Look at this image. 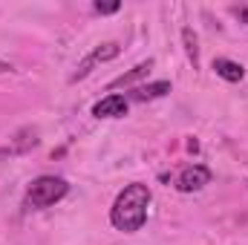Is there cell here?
Masks as SVG:
<instances>
[{
	"instance_id": "cell-12",
	"label": "cell",
	"mask_w": 248,
	"mask_h": 245,
	"mask_svg": "<svg viewBox=\"0 0 248 245\" xmlns=\"http://www.w3.org/2000/svg\"><path fill=\"white\" fill-rule=\"evenodd\" d=\"M240 20H243V23H248V6H246V9H240Z\"/></svg>"
},
{
	"instance_id": "cell-9",
	"label": "cell",
	"mask_w": 248,
	"mask_h": 245,
	"mask_svg": "<svg viewBox=\"0 0 248 245\" xmlns=\"http://www.w3.org/2000/svg\"><path fill=\"white\" fill-rule=\"evenodd\" d=\"M153 69V61L147 58V61H141V63H136L130 72H124V75H119L116 81H110V90H119V87H130V84H136L139 78H144L147 72Z\"/></svg>"
},
{
	"instance_id": "cell-7",
	"label": "cell",
	"mask_w": 248,
	"mask_h": 245,
	"mask_svg": "<svg viewBox=\"0 0 248 245\" xmlns=\"http://www.w3.org/2000/svg\"><path fill=\"white\" fill-rule=\"evenodd\" d=\"M170 92V81H156V84H144V87H136L127 101H153V98H162Z\"/></svg>"
},
{
	"instance_id": "cell-8",
	"label": "cell",
	"mask_w": 248,
	"mask_h": 245,
	"mask_svg": "<svg viewBox=\"0 0 248 245\" xmlns=\"http://www.w3.org/2000/svg\"><path fill=\"white\" fill-rule=\"evenodd\" d=\"M214 72H217L219 78H225V81H231V84H237V81H243V75H246V69H243V63H237V61H228V58H217V61H214Z\"/></svg>"
},
{
	"instance_id": "cell-3",
	"label": "cell",
	"mask_w": 248,
	"mask_h": 245,
	"mask_svg": "<svg viewBox=\"0 0 248 245\" xmlns=\"http://www.w3.org/2000/svg\"><path fill=\"white\" fill-rule=\"evenodd\" d=\"M205 184H211V170H208L205 165H190V168H185V170L179 173L176 190H179V193H196V190H202Z\"/></svg>"
},
{
	"instance_id": "cell-1",
	"label": "cell",
	"mask_w": 248,
	"mask_h": 245,
	"mask_svg": "<svg viewBox=\"0 0 248 245\" xmlns=\"http://www.w3.org/2000/svg\"><path fill=\"white\" fill-rule=\"evenodd\" d=\"M147 208H150V187L133 182L116 196V202L110 208V222L116 231L136 234L147 222Z\"/></svg>"
},
{
	"instance_id": "cell-10",
	"label": "cell",
	"mask_w": 248,
	"mask_h": 245,
	"mask_svg": "<svg viewBox=\"0 0 248 245\" xmlns=\"http://www.w3.org/2000/svg\"><path fill=\"white\" fill-rule=\"evenodd\" d=\"M182 41H185L187 61L193 63V66H199V46H196V35H193V29H182Z\"/></svg>"
},
{
	"instance_id": "cell-5",
	"label": "cell",
	"mask_w": 248,
	"mask_h": 245,
	"mask_svg": "<svg viewBox=\"0 0 248 245\" xmlns=\"http://www.w3.org/2000/svg\"><path fill=\"white\" fill-rule=\"evenodd\" d=\"M32 147H38V133L35 130H20L15 138H12V144H6V147H0V159H12V156H20V153H26V150H32Z\"/></svg>"
},
{
	"instance_id": "cell-13",
	"label": "cell",
	"mask_w": 248,
	"mask_h": 245,
	"mask_svg": "<svg viewBox=\"0 0 248 245\" xmlns=\"http://www.w3.org/2000/svg\"><path fill=\"white\" fill-rule=\"evenodd\" d=\"M0 72H12V66H9L6 61H0Z\"/></svg>"
},
{
	"instance_id": "cell-11",
	"label": "cell",
	"mask_w": 248,
	"mask_h": 245,
	"mask_svg": "<svg viewBox=\"0 0 248 245\" xmlns=\"http://www.w3.org/2000/svg\"><path fill=\"white\" fill-rule=\"evenodd\" d=\"M93 9H95L98 15H113V12H119V9H122V3H119V0H110V3H101V0H98Z\"/></svg>"
},
{
	"instance_id": "cell-4",
	"label": "cell",
	"mask_w": 248,
	"mask_h": 245,
	"mask_svg": "<svg viewBox=\"0 0 248 245\" xmlns=\"http://www.w3.org/2000/svg\"><path fill=\"white\" fill-rule=\"evenodd\" d=\"M127 98L124 95H119V92H110L107 98H101L95 107H93V116L95 119H122V116H127Z\"/></svg>"
},
{
	"instance_id": "cell-6",
	"label": "cell",
	"mask_w": 248,
	"mask_h": 245,
	"mask_svg": "<svg viewBox=\"0 0 248 245\" xmlns=\"http://www.w3.org/2000/svg\"><path fill=\"white\" fill-rule=\"evenodd\" d=\"M119 55V44H104V46H98L87 61L78 66V72L72 75V81H78V78H84V75H90V69L95 66V63H101V61H110V58H116Z\"/></svg>"
},
{
	"instance_id": "cell-2",
	"label": "cell",
	"mask_w": 248,
	"mask_h": 245,
	"mask_svg": "<svg viewBox=\"0 0 248 245\" xmlns=\"http://www.w3.org/2000/svg\"><path fill=\"white\" fill-rule=\"evenodd\" d=\"M66 193H69L66 179H61V176H38L26 187V202H29V208L41 211V208H52L55 202H61Z\"/></svg>"
}]
</instances>
